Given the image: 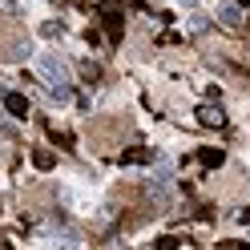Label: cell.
I'll return each instance as SVG.
<instances>
[{"label":"cell","instance_id":"1","mask_svg":"<svg viewBox=\"0 0 250 250\" xmlns=\"http://www.w3.org/2000/svg\"><path fill=\"white\" fill-rule=\"evenodd\" d=\"M37 69H41L44 89H65V85H69V61H65V57H57V53H41Z\"/></svg>","mask_w":250,"mask_h":250},{"label":"cell","instance_id":"2","mask_svg":"<svg viewBox=\"0 0 250 250\" xmlns=\"http://www.w3.org/2000/svg\"><path fill=\"white\" fill-rule=\"evenodd\" d=\"M198 121L206 125V129H222V125H226V113H222V105H202V109H198Z\"/></svg>","mask_w":250,"mask_h":250},{"label":"cell","instance_id":"3","mask_svg":"<svg viewBox=\"0 0 250 250\" xmlns=\"http://www.w3.org/2000/svg\"><path fill=\"white\" fill-rule=\"evenodd\" d=\"M214 17H218V24H222V28H242V12L234 8V4H222Z\"/></svg>","mask_w":250,"mask_h":250},{"label":"cell","instance_id":"4","mask_svg":"<svg viewBox=\"0 0 250 250\" xmlns=\"http://www.w3.org/2000/svg\"><path fill=\"white\" fill-rule=\"evenodd\" d=\"M4 109L12 117H24L28 113V101H24V93H4Z\"/></svg>","mask_w":250,"mask_h":250},{"label":"cell","instance_id":"5","mask_svg":"<svg viewBox=\"0 0 250 250\" xmlns=\"http://www.w3.org/2000/svg\"><path fill=\"white\" fill-rule=\"evenodd\" d=\"M57 238H61V250H77V246H81V234H77L73 226H65V222H61V234H57Z\"/></svg>","mask_w":250,"mask_h":250},{"label":"cell","instance_id":"6","mask_svg":"<svg viewBox=\"0 0 250 250\" xmlns=\"http://www.w3.org/2000/svg\"><path fill=\"white\" fill-rule=\"evenodd\" d=\"M153 153L149 149H129V153H121V166H142V162H149Z\"/></svg>","mask_w":250,"mask_h":250},{"label":"cell","instance_id":"7","mask_svg":"<svg viewBox=\"0 0 250 250\" xmlns=\"http://www.w3.org/2000/svg\"><path fill=\"white\" fill-rule=\"evenodd\" d=\"M186 28H190V33H206V28H210V21L202 17V12H190V17H186Z\"/></svg>","mask_w":250,"mask_h":250},{"label":"cell","instance_id":"8","mask_svg":"<svg viewBox=\"0 0 250 250\" xmlns=\"http://www.w3.org/2000/svg\"><path fill=\"white\" fill-rule=\"evenodd\" d=\"M33 166L37 169H53V153L49 149H33Z\"/></svg>","mask_w":250,"mask_h":250},{"label":"cell","instance_id":"9","mask_svg":"<svg viewBox=\"0 0 250 250\" xmlns=\"http://www.w3.org/2000/svg\"><path fill=\"white\" fill-rule=\"evenodd\" d=\"M202 166H222V149H202Z\"/></svg>","mask_w":250,"mask_h":250},{"label":"cell","instance_id":"10","mask_svg":"<svg viewBox=\"0 0 250 250\" xmlns=\"http://www.w3.org/2000/svg\"><path fill=\"white\" fill-rule=\"evenodd\" d=\"M81 77H85V81H97V77H101V69H97V65H89V61H85V65H81Z\"/></svg>","mask_w":250,"mask_h":250},{"label":"cell","instance_id":"11","mask_svg":"<svg viewBox=\"0 0 250 250\" xmlns=\"http://www.w3.org/2000/svg\"><path fill=\"white\" fill-rule=\"evenodd\" d=\"M158 250H178V238H174V234H166V238H158Z\"/></svg>","mask_w":250,"mask_h":250},{"label":"cell","instance_id":"12","mask_svg":"<svg viewBox=\"0 0 250 250\" xmlns=\"http://www.w3.org/2000/svg\"><path fill=\"white\" fill-rule=\"evenodd\" d=\"M41 33H44V37H57V33H61V24H53V21H44V24H41Z\"/></svg>","mask_w":250,"mask_h":250},{"label":"cell","instance_id":"13","mask_svg":"<svg viewBox=\"0 0 250 250\" xmlns=\"http://www.w3.org/2000/svg\"><path fill=\"white\" fill-rule=\"evenodd\" d=\"M218 250H250V246H238V242H222Z\"/></svg>","mask_w":250,"mask_h":250},{"label":"cell","instance_id":"14","mask_svg":"<svg viewBox=\"0 0 250 250\" xmlns=\"http://www.w3.org/2000/svg\"><path fill=\"white\" fill-rule=\"evenodd\" d=\"M0 8H4V12H17V0H0Z\"/></svg>","mask_w":250,"mask_h":250},{"label":"cell","instance_id":"15","mask_svg":"<svg viewBox=\"0 0 250 250\" xmlns=\"http://www.w3.org/2000/svg\"><path fill=\"white\" fill-rule=\"evenodd\" d=\"M0 133H12V125L4 121V113H0Z\"/></svg>","mask_w":250,"mask_h":250},{"label":"cell","instance_id":"16","mask_svg":"<svg viewBox=\"0 0 250 250\" xmlns=\"http://www.w3.org/2000/svg\"><path fill=\"white\" fill-rule=\"evenodd\" d=\"M238 218H242V222H246V226H250V210H242V214H238Z\"/></svg>","mask_w":250,"mask_h":250},{"label":"cell","instance_id":"17","mask_svg":"<svg viewBox=\"0 0 250 250\" xmlns=\"http://www.w3.org/2000/svg\"><path fill=\"white\" fill-rule=\"evenodd\" d=\"M0 250H12V246H8V242H4V238H0Z\"/></svg>","mask_w":250,"mask_h":250},{"label":"cell","instance_id":"18","mask_svg":"<svg viewBox=\"0 0 250 250\" xmlns=\"http://www.w3.org/2000/svg\"><path fill=\"white\" fill-rule=\"evenodd\" d=\"M238 4H250V0H238Z\"/></svg>","mask_w":250,"mask_h":250}]
</instances>
